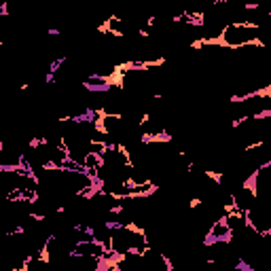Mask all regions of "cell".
Instances as JSON below:
<instances>
[{"mask_svg": "<svg viewBox=\"0 0 271 271\" xmlns=\"http://www.w3.org/2000/svg\"><path fill=\"white\" fill-rule=\"evenodd\" d=\"M83 165H85V169H98V167L104 165V159L98 157V155H91V152H87V155H85Z\"/></svg>", "mask_w": 271, "mask_h": 271, "instance_id": "1", "label": "cell"}, {"mask_svg": "<svg viewBox=\"0 0 271 271\" xmlns=\"http://www.w3.org/2000/svg\"><path fill=\"white\" fill-rule=\"evenodd\" d=\"M233 269H235V271H254V265L246 261L244 257H237V261L233 263Z\"/></svg>", "mask_w": 271, "mask_h": 271, "instance_id": "2", "label": "cell"}, {"mask_svg": "<svg viewBox=\"0 0 271 271\" xmlns=\"http://www.w3.org/2000/svg\"><path fill=\"white\" fill-rule=\"evenodd\" d=\"M93 271H106V269H104V267H102V265H100L98 269H93Z\"/></svg>", "mask_w": 271, "mask_h": 271, "instance_id": "3", "label": "cell"}]
</instances>
